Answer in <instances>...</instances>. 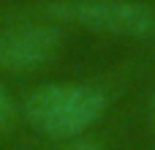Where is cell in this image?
<instances>
[{
  "mask_svg": "<svg viewBox=\"0 0 155 150\" xmlns=\"http://www.w3.org/2000/svg\"><path fill=\"white\" fill-rule=\"evenodd\" d=\"M27 126L49 139H74L90 134L109 112V96L90 82H44L25 98Z\"/></svg>",
  "mask_w": 155,
  "mask_h": 150,
  "instance_id": "obj_1",
  "label": "cell"
},
{
  "mask_svg": "<svg viewBox=\"0 0 155 150\" xmlns=\"http://www.w3.org/2000/svg\"><path fill=\"white\" fill-rule=\"evenodd\" d=\"M147 118H150V128L155 131V90L150 93V98H147Z\"/></svg>",
  "mask_w": 155,
  "mask_h": 150,
  "instance_id": "obj_6",
  "label": "cell"
},
{
  "mask_svg": "<svg viewBox=\"0 0 155 150\" xmlns=\"http://www.w3.org/2000/svg\"><path fill=\"white\" fill-rule=\"evenodd\" d=\"M35 16L112 38H155V5L147 0H46L35 8Z\"/></svg>",
  "mask_w": 155,
  "mask_h": 150,
  "instance_id": "obj_2",
  "label": "cell"
},
{
  "mask_svg": "<svg viewBox=\"0 0 155 150\" xmlns=\"http://www.w3.org/2000/svg\"><path fill=\"white\" fill-rule=\"evenodd\" d=\"M63 44V27L44 16H25L0 27V71L33 74L54 60Z\"/></svg>",
  "mask_w": 155,
  "mask_h": 150,
  "instance_id": "obj_3",
  "label": "cell"
},
{
  "mask_svg": "<svg viewBox=\"0 0 155 150\" xmlns=\"http://www.w3.org/2000/svg\"><path fill=\"white\" fill-rule=\"evenodd\" d=\"M8 109H11V101H8L5 87L0 85V128H3V123H5V118H8Z\"/></svg>",
  "mask_w": 155,
  "mask_h": 150,
  "instance_id": "obj_5",
  "label": "cell"
},
{
  "mask_svg": "<svg viewBox=\"0 0 155 150\" xmlns=\"http://www.w3.org/2000/svg\"><path fill=\"white\" fill-rule=\"evenodd\" d=\"M49 150H106L95 137L84 134V137H74V139H60V142H52Z\"/></svg>",
  "mask_w": 155,
  "mask_h": 150,
  "instance_id": "obj_4",
  "label": "cell"
}]
</instances>
